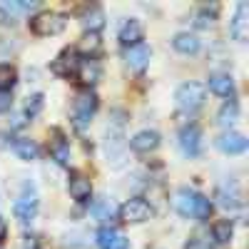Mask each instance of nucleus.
<instances>
[{"label":"nucleus","instance_id":"obj_7","mask_svg":"<svg viewBox=\"0 0 249 249\" xmlns=\"http://www.w3.org/2000/svg\"><path fill=\"white\" fill-rule=\"evenodd\" d=\"M77 65H80L77 50L75 48H68V50H62L60 57L53 62V72L55 75H62V77H70L72 72H77Z\"/></svg>","mask_w":249,"mask_h":249},{"label":"nucleus","instance_id":"obj_18","mask_svg":"<svg viewBox=\"0 0 249 249\" xmlns=\"http://www.w3.org/2000/svg\"><path fill=\"white\" fill-rule=\"evenodd\" d=\"M210 90H212L214 95L230 97V95L234 92V82H232V77H230V75H224V72H214V75L210 77Z\"/></svg>","mask_w":249,"mask_h":249},{"label":"nucleus","instance_id":"obj_13","mask_svg":"<svg viewBox=\"0 0 249 249\" xmlns=\"http://www.w3.org/2000/svg\"><path fill=\"white\" fill-rule=\"evenodd\" d=\"M13 212H15V217L23 222V224H28V222H33L35 219V214H37V199L35 197H28V195H23L15 204H13Z\"/></svg>","mask_w":249,"mask_h":249},{"label":"nucleus","instance_id":"obj_29","mask_svg":"<svg viewBox=\"0 0 249 249\" xmlns=\"http://www.w3.org/2000/svg\"><path fill=\"white\" fill-rule=\"evenodd\" d=\"M3 10L5 13H33L37 10V3H3Z\"/></svg>","mask_w":249,"mask_h":249},{"label":"nucleus","instance_id":"obj_30","mask_svg":"<svg viewBox=\"0 0 249 249\" xmlns=\"http://www.w3.org/2000/svg\"><path fill=\"white\" fill-rule=\"evenodd\" d=\"M214 13H217V10H212V13H210V8L199 10V13H197V18H195V25H197V28H210V25L214 23Z\"/></svg>","mask_w":249,"mask_h":249},{"label":"nucleus","instance_id":"obj_37","mask_svg":"<svg viewBox=\"0 0 249 249\" xmlns=\"http://www.w3.org/2000/svg\"><path fill=\"white\" fill-rule=\"evenodd\" d=\"M23 124H25V117L23 115H15L13 117V127H23Z\"/></svg>","mask_w":249,"mask_h":249},{"label":"nucleus","instance_id":"obj_12","mask_svg":"<svg viewBox=\"0 0 249 249\" xmlns=\"http://www.w3.org/2000/svg\"><path fill=\"white\" fill-rule=\"evenodd\" d=\"M217 147H219L222 152H227V155H239V152L247 150V140H244V135H239V132H224V135H219V140H217Z\"/></svg>","mask_w":249,"mask_h":249},{"label":"nucleus","instance_id":"obj_11","mask_svg":"<svg viewBox=\"0 0 249 249\" xmlns=\"http://www.w3.org/2000/svg\"><path fill=\"white\" fill-rule=\"evenodd\" d=\"M102 70H100V62L92 60V57H85V60H80V65H77V80L82 82V85H95V82L100 80Z\"/></svg>","mask_w":249,"mask_h":249},{"label":"nucleus","instance_id":"obj_14","mask_svg":"<svg viewBox=\"0 0 249 249\" xmlns=\"http://www.w3.org/2000/svg\"><path fill=\"white\" fill-rule=\"evenodd\" d=\"M214 199L224 207V210H237V207L242 204V195H239V190H237L234 184H232V187H227V184L217 187Z\"/></svg>","mask_w":249,"mask_h":249},{"label":"nucleus","instance_id":"obj_19","mask_svg":"<svg viewBox=\"0 0 249 249\" xmlns=\"http://www.w3.org/2000/svg\"><path fill=\"white\" fill-rule=\"evenodd\" d=\"M172 45H175V50H177V53L195 55V53L199 50V40H197L195 35H190V33H179V35H175Z\"/></svg>","mask_w":249,"mask_h":249},{"label":"nucleus","instance_id":"obj_15","mask_svg":"<svg viewBox=\"0 0 249 249\" xmlns=\"http://www.w3.org/2000/svg\"><path fill=\"white\" fill-rule=\"evenodd\" d=\"M130 144H132L135 152H152V150H157V144H160V135L152 132V130H142V132H137L132 137Z\"/></svg>","mask_w":249,"mask_h":249},{"label":"nucleus","instance_id":"obj_23","mask_svg":"<svg viewBox=\"0 0 249 249\" xmlns=\"http://www.w3.org/2000/svg\"><path fill=\"white\" fill-rule=\"evenodd\" d=\"M115 214H117V210L110 199H97L92 204V217L97 222H110V219H115Z\"/></svg>","mask_w":249,"mask_h":249},{"label":"nucleus","instance_id":"obj_28","mask_svg":"<svg viewBox=\"0 0 249 249\" xmlns=\"http://www.w3.org/2000/svg\"><path fill=\"white\" fill-rule=\"evenodd\" d=\"M53 157H55L57 164H68V162H70V147H68V142L57 140V142L53 144Z\"/></svg>","mask_w":249,"mask_h":249},{"label":"nucleus","instance_id":"obj_27","mask_svg":"<svg viewBox=\"0 0 249 249\" xmlns=\"http://www.w3.org/2000/svg\"><path fill=\"white\" fill-rule=\"evenodd\" d=\"M80 50L85 55H92L100 50V35L97 33H85V37L80 40Z\"/></svg>","mask_w":249,"mask_h":249},{"label":"nucleus","instance_id":"obj_24","mask_svg":"<svg viewBox=\"0 0 249 249\" xmlns=\"http://www.w3.org/2000/svg\"><path fill=\"white\" fill-rule=\"evenodd\" d=\"M13 150H15V155L20 160H28V162L37 157V144L33 140H15L13 142Z\"/></svg>","mask_w":249,"mask_h":249},{"label":"nucleus","instance_id":"obj_22","mask_svg":"<svg viewBox=\"0 0 249 249\" xmlns=\"http://www.w3.org/2000/svg\"><path fill=\"white\" fill-rule=\"evenodd\" d=\"M105 150H107V157H110V160H115V164H120V162H122L124 142H122V137H120V130H115V132H110V135H107Z\"/></svg>","mask_w":249,"mask_h":249},{"label":"nucleus","instance_id":"obj_1","mask_svg":"<svg viewBox=\"0 0 249 249\" xmlns=\"http://www.w3.org/2000/svg\"><path fill=\"white\" fill-rule=\"evenodd\" d=\"M65 25H68L65 15H62V13H53V10L37 13L30 20V28H33L35 35H57V33L65 30Z\"/></svg>","mask_w":249,"mask_h":249},{"label":"nucleus","instance_id":"obj_5","mask_svg":"<svg viewBox=\"0 0 249 249\" xmlns=\"http://www.w3.org/2000/svg\"><path fill=\"white\" fill-rule=\"evenodd\" d=\"M197 202H199V195L192 192V190H187V187H182V190L175 192V210L182 214V217H197Z\"/></svg>","mask_w":249,"mask_h":249},{"label":"nucleus","instance_id":"obj_21","mask_svg":"<svg viewBox=\"0 0 249 249\" xmlns=\"http://www.w3.org/2000/svg\"><path fill=\"white\" fill-rule=\"evenodd\" d=\"M237 120H239V105H237L234 100L224 102L222 110H219V115H217V122L222 124V127H232Z\"/></svg>","mask_w":249,"mask_h":249},{"label":"nucleus","instance_id":"obj_32","mask_svg":"<svg viewBox=\"0 0 249 249\" xmlns=\"http://www.w3.org/2000/svg\"><path fill=\"white\" fill-rule=\"evenodd\" d=\"M40 110H43V95H33V97L28 100V105H25V112L33 117V115H37Z\"/></svg>","mask_w":249,"mask_h":249},{"label":"nucleus","instance_id":"obj_6","mask_svg":"<svg viewBox=\"0 0 249 249\" xmlns=\"http://www.w3.org/2000/svg\"><path fill=\"white\" fill-rule=\"evenodd\" d=\"M150 55H152L150 48L142 45V43H137V45H132V48H124V62H127L130 70H137V72L147 68Z\"/></svg>","mask_w":249,"mask_h":249},{"label":"nucleus","instance_id":"obj_33","mask_svg":"<svg viewBox=\"0 0 249 249\" xmlns=\"http://www.w3.org/2000/svg\"><path fill=\"white\" fill-rule=\"evenodd\" d=\"M10 105H13V95L8 90H0V112L10 110Z\"/></svg>","mask_w":249,"mask_h":249},{"label":"nucleus","instance_id":"obj_2","mask_svg":"<svg viewBox=\"0 0 249 249\" xmlns=\"http://www.w3.org/2000/svg\"><path fill=\"white\" fill-rule=\"evenodd\" d=\"M204 95H207V88L202 85V82H184V85H179V90H177V105L187 112H195V110L202 107Z\"/></svg>","mask_w":249,"mask_h":249},{"label":"nucleus","instance_id":"obj_3","mask_svg":"<svg viewBox=\"0 0 249 249\" xmlns=\"http://www.w3.org/2000/svg\"><path fill=\"white\" fill-rule=\"evenodd\" d=\"M95 107H97V97H95L90 90H85V92L77 95V100H75V127H77L80 132L90 124V117H92Z\"/></svg>","mask_w":249,"mask_h":249},{"label":"nucleus","instance_id":"obj_34","mask_svg":"<svg viewBox=\"0 0 249 249\" xmlns=\"http://www.w3.org/2000/svg\"><path fill=\"white\" fill-rule=\"evenodd\" d=\"M184 249H212V244L207 242V239H202V237H197V239H192L190 244H187Z\"/></svg>","mask_w":249,"mask_h":249},{"label":"nucleus","instance_id":"obj_9","mask_svg":"<svg viewBox=\"0 0 249 249\" xmlns=\"http://www.w3.org/2000/svg\"><path fill=\"white\" fill-rule=\"evenodd\" d=\"M230 30H232L234 40H247V35H249V3L237 5V13H234V20H232Z\"/></svg>","mask_w":249,"mask_h":249},{"label":"nucleus","instance_id":"obj_10","mask_svg":"<svg viewBox=\"0 0 249 249\" xmlns=\"http://www.w3.org/2000/svg\"><path fill=\"white\" fill-rule=\"evenodd\" d=\"M179 147L187 157H195L202 147V132L197 127H184L179 132Z\"/></svg>","mask_w":249,"mask_h":249},{"label":"nucleus","instance_id":"obj_26","mask_svg":"<svg viewBox=\"0 0 249 249\" xmlns=\"http://www.w3.org/2000/svg\"><path fill=\"white\" fill-rule=\"evenodd\" d=\"M15 77H18V72L13 65H0V90L10 92V88L15 85Z\"/></svg>","mask_w":249,"mask_h":249},{"label":"nucleus","instance_id":"obj_25","mask_svg":"<svg viewBox=\"0 0 249 249\" xmlns=\"http://www.w3.org/2000/svg\"><path fill=\"white\" fill-rule=\"evenodd\" d=\"M232 232H234L232 222H230V219H222V222H217V224H214L212 237H214V242H217V244H227V242L232 239Z\"/></svg>","mask_w":249,"mask_h":249},{"label":"nucleus","instance_id":"obj_17","mask_svg":"<svg viewBox=\"0 0 249 249\" xmlns=\"http://www.w3.org/2000/svg\"><path fill=\"white\" fill-rule=\"evenodd\" d=\"M70 195H72V199H77V202H88L90 195H92L90 179L82 177V175H72V177H70Z\"/></svg>","mask_w":249,"mask_h":249},{"label":"nucleus","instance_id":"obj_36","mask_svg":"<svg viewBox=\"0 0 249 249\" xmlns=\"http://www.w3.org/2000/svg\"><path fill=\"white\" fill-rule=\"evenodd\" d=\"M25 242H23V249H37V242H35V237H23Z\"/></svg>","mask_w":249,"mask_h":249},{"label":"nucleus","instance_id":"obj_8","mask_svg":"<svg viewBox=\"0 0 249 249\" xmlns=\"http://www.w3.org/2000/svg\"><path fill=\"white\" fill-rule=\"evenodd\" d=\"M97 247L100 249H127V239L122 232L112 230V227H102L97 232Z\"/></svg>","mask_w":249,"mask_h":249},{"label":"nucleus","instance_id":"obj_31","mask_svg":"<svg viewBox=\"0 0 249 249\" xmlns=\"http://www.w3.org/2000/svg\"><path fill=\"white\" fill-rule=\"evenodd\" d=\"M212 214V202L199 195V202H197V219H210Z\"/></svg>","mask_w":249,"mask_h":249},{"label":"nucleus","instance_id":"obj_35","mask_svg":"<svg viewBox=\"0 0 249 249\" xmlns=\"http://www.w3.org/2000/svg\"><path fill=\"white\" fill-rule=\"evenodd\" d=\"M5 237H8V224H5V219L0 217V244L5 242Z\"/></svg>","mask_w":249,"mask_h":249},{"label":"nucleus","instance_id":"obj_16","mask_svg":"<svg viewBox=\"0 0 249 249\" xmlns=\"http://www.w3.org/2000/svg\"><path fill=\"white\" fill-rule=\"evenodd\" d=\"M142 25L137 23V20H127L122 28H120V43L124 45V48H132V45H137L140 40H142Z\"/></svg>","mask_w":249,"mask_h":249},{"label":"nucleus","instance_id":"obj_20","mask_svg":"<svg viewBox=\"0 0 249 249\" xmlns=\"http://www.w3.org/2000/svg\"><path fill=\"white\" fill-rule=\"evenodd\" d=\"M102 25H105V13H102L100 8H90L85 10V15H82V28H85V33H97Z\"/></svg>","mask_w":249,"mask_h":249},{"label":"nucleus","instance_id":"obj_4","mask_svg":"<svg viewBox=\"0 0 249 249\" xmlns=\"http://www.w3.org/2000/svg\"><path fill=\"white\" fill-rule=\"evenodd\" d=\"M150 204L144 202L142 197H135V199H127L122 207H120V217L122 222H132V224H140L150 217Z\"/></svg>","mask_w":249,"mask_h":249}]
</instances>
